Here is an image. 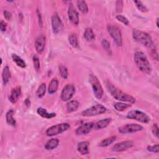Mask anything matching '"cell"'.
<instances>
[{"label":"cell","instance_id":"1","mask_svg":"<svg viewBox=\"0 0 159 159\" xmlns=\"http://www.w3.org/2000/svg\"><path fill=\"white\" fill-rule=\"evenodd\" d=\"M106 87L111 96L116 100L129 104H134L135 102V99L134 97L123 92L109 82L106 83Z\"/></svg>","mask_w":159,"mask_h":159},{"label":"cell","instance_id":"2","mask_svg":"<svg viewBox=\"0 0 159 159\" xmlns=\"http://www.w3.org/2000/svg\"><path fill=\"white\" fill-rule=\"evenodd\" d=\"M134 61L137 68L144 73L150 74L152 71L150 63L145 55L141 51H137L134 54Z\"/></svg>","mask_w":159,"mask_h":159},{"label":"cell","instance_id":"3","mask_svg":"<svg viewBox=\"0 0 159 159\" xmlns=\"http://www.w3.org/2000/svg\"><path fill=\"white\" fill-rule=\"evenodd\" d=\"M132 37L135 41L148 48H151V50L156 48L152 37L147 32L141 30L134 29L132 30Z\"/></svg>","mask_w":159,"mask_h":159},{"label":"cell","instance_id":"4","mask_svg":"<svg viewBox=\"0 0 159 159\" xmlns=\"http://www.w3.org/2000/svg\"><path fill=\"white\" fill-rule=\"evenodd\" d=\"M89 81L95 97L97 99H101L103 96L104 91L98 78L94 74H90L89 76Z\"/></svg>","mask_w":159,"mask_h":159},{"label":"cell","instance_id":"5","mask_svg":"<svg viewBox=\"0 0 159 159\" xmlns=\"http://www.w3.org/2000/svg\"><path fill=\"white\" fill-rule=\"evenodd\" d=\"M70 124L66 122L58 124L48 127L47 129L45 134L48 137L57 135L64 132L65 131H66L70 129Z\"/></svg>","mask_w":159,"mask_h":159},{"label":"cell","instance_id":"6","mask_svg":"<svg viewBox=\"0 0 159 159\" xmlns=\"http://www.w3.org/2000/svg\"><path fill=\"white\" fill-rule=\"evenodd\" d=\"M106 111V107L100 104L94 105L84 111L81 113V116L84 117H91L102 114Z\"/></svg>","mask_w":159,"mask_h":159},{"label":"cell","instance_id":"7","mask_svg":"<svg viewBox=\"0 0 159 159\" xmlns=\"http://www.w3.org/2000/svg\"><path fill=\"white\" fill-rule=\"evenodd\" d=\"M127 117L145 124L149 122L150 120V117L146 113L137 109L130 111L127 114Z\"/></svg>","mask_w":159,"mask_h":159},{"label":"cell","instance_id":"8","mask_svg":"<svg viewBox=\"0 0 159 159\" xmlns=\"http://www.w3.org/2000/svg\"><path fill=\"white\" fill-rule=\"evenodd\" d=\"M107 30L111 37L114 40L115 43L117 46H122V37L120 29L116 25L109 24L107 26Z\"/></svg>","mask_w":159,"mask_h":159},{"label":"cell","instance_id":"9","mask_svg":"<svg viewBox=\"0 0 159 159\" xmlns=\"http://www.w3.org/2000/svg\"><path fill=\"white\" fill-rule=\"evenodd\" d=\"M143 127L137 124H127L119 128V132L122 134L135 133L142 130Z\"/></svg>","mask_w":159,"mask_h":159},{"label":"cell","instance_id":"10","mask_svg":"<svg viewBox=\"0 0 159 159\" xmlns=\"http://www.w3.org/2000/svg\"><path fill=\"white\" fill-rule=\"evenodd\" d=\"M75 93V87L71 84H68L65 86L61 93V99L63 101H70Z\"/></svg>","mask_w":159,"mask_h":159},{"label":"cell","instance_id":"11","mask_svg":"<svg viewBox=\"0 0 159 159\" xmlns=\"http://www.w3.org/2000/svg\"><path fill=\"white\" fill-rule=\"evenodd\" d=\"M51 24L53 32L54 34H58L63 29V23L57 12H55L51 18Z\"/></svg>","mask_w":159,"mask_h":159},{"label":"cell","instance_id":"12","mask_svg":"<svg viewBox=\"0 0 159 159\" xmlns=\"http://www.w3.org/2000/svg\"><path fill=\"white\" fill-rule=\"evenodd\" d=\"M68 16L73 24L77 25L79 24V14L71 2L70 3L68 6Z\"/></svg>","mask_w":159,"mask_h":159},{"label":"cell","instance_id":"13","mask_svg":"<svg viewBox=\"0 0 159 159\" xmlns=\"http://www.w3.org/2000/svg\"><path fill=\"white\" fill-rule=\"evenodd\" d=\"M134 146V143L130 140L122 141L116 143L112 147V151L115 152H120L132 148Z\"/></svg>","mask_w":159,"mask_h":159},{"label":"cell","instance_id":"14","mask_svg":"<svg viewBox=\"0 0 159 159\" xmlns=\"http://www.w3.org/2000/svg\"><path fill=\"white\" fill-rule=\"evenodd\" d=\"M94 123L92 122H86L80 125L76 130V134L78 135H86L94 128Z\"/></svg>","mask_w":159,"mask_h":159},{"label":"cell","instance_id":"15","mask_svg":"<svg viewBox=\"0 0 159 159\" xmlns=\"http://www.w3.org/2000/svg\"><path fill=\"white\" fill-rule=\"evenodd\" d=\"M46 42V37L43 34L39 35L35 42V47L39 53H42L44 50Z\"/></svg>","mask_w":159,"mask_h":159},{"label":"cell","instance_id":"16","mask_svg":"<svg viewBox=\"0 0 159 159\" xmlns=\"http://www.w3.org/2000/svg\"><path fill=\"white\" fill-rule=\"evenodd\" d=\"M21 94V88L20 86L16 87L11 90V94L9 96V100L12 103H16Z\"/></svg>","mask_w":159,"mask_h":159},{"label":"cell","instance_id":"17","mask_svg":"<svg viewBox=\"0 0 159 159\" xmlns=\"http://www.w3.org/2000/svg\"><path fill=\"white\" fill-rule=\"evenodd\" d=\"M89 143L87 141L80 142L78 143L77 150L81 155H87L89 153Z\"/></svg>","mask_w":159,"mask_h":159},{"label":"cell","instance_id":"18","mask_svg":"<svg viewBox=\"0 0 159 159\" xmlns=\"http://www.w3.org/2000/svg\"><path fill=\"white\" fill-rule=\"evenodd\" d=\"M111 118H105V119H101L94 124V128L96 130L106 128L107 126L109 125V124L111 123Z\"/></svg>","mask_w":159,"mask_h":159},{"label":"cell","instance_id":"19","mask_svg":"<svg viewBox=\"0 0 159 159\" xmlns=\"http://www.w3.org/2000/svg\"><path fill=\"white\" fill-rule=\"evenodd\" d=\"M37 112L39 116H40L41 117L45 118V119H51V118H53L56 116L55 113H54V112L49 113L47 111V110L45 108L42 107L37 108Z\"/></svg>","mask_w":159,"mask_h":159},{"label":"cell","instance_id":"20","mask_svg":"<svg viewBox=\"0 0 159 159\" xmlns=\"http://www.w3.org/2000/svg\"><path fill=\"white\" fill-rule=\"evenodd\" d=\"M59 144V140L58 139H51L47 142L45 145V148L47 150H52L56 148Z\"/></svg>","mask_w":159,"mask_h":159},{"label":"cell","instance_id":"21","mask_svg":"<svg viewBox=\"0 0 159 159\" xmlns=\"http://www.w3.org/2000/svg\"><path fill=\"white\" fill-rule=\"evenodd\" d=\"M58 88V81L57 78H53L49 83L48 88V92L49 94H52L57 92Z\"/></svg>","mask_w":159,"mask_h":159},{"label":"cell","instance_id":"22","mask_svg":"<svg viewBox=\"0 0 159 159\" xmlns=\"http://www.w3.org/2000/svg\"><path fill=\"white\" fill-rule=\"evenodd\" d=\"M14 114V111L12 109L9 110L6 114V122L9 125L12 126H15L16 124V121L13 117Z\"/></svg>","mask_w":159,"mask_h":159},{"label":"cell","instance_id":"23","mask_svg":"<svg viewBox=\"0 0 159 159\" xmlns=\"http://www.w3.org/2000/svg\"><path fill=\"white\" fill-rule=\"evenodd\" d=\"M11 72H10V70L8 66H6L2 70V82L4 83V84H6L10 78H11Z\"/></svg>","mask_w":159,"mask_h":159},{"label":"cell","instance_id":"24","mask_svg":"<svg viewBox=\"0 0 159 159\" xmlns=\"http://www.w3.org/2000/svg\"><path fill=\"white\" fill-rule=\"evenodd\" d=\"M12 60L14 61V62L18 66L22 68H24L26 67L25 62L24 61V60L21 57L18 56L17 54H16V53L12 54Z\"/></svg>","mask_w":159,"mask_h":159},{"label":"cell","instance_id":"25","mask_svg":"<svg viewBox=\"0 0 159 159\" xmlns=\"http://www.w3.org/2000/svg\"><path fill=\"white\" fill-rule=\"evenodd\" d=\"M79 106V102L76 100L70 101L66 104V109L68 112H72L77 110Z\"/></svg>","mask_w":159,"mask_h":159},{"label":"cell","instance_id":"26","mask_svg":"<svg viewBox=\"0 0 159 159\" xmlns=\"http://www.w3.org/2000/svg\"><path fill=\"white\" fill-rule=\"evenodd\" d=\"M116 135H113L111 136L110 137H107L106 138L104 139H103L99 143V147H106L109 145H110L111 144H112L116 140Z\"/></svg>","mask_w":159,"mask_h":159},{"label":"cell","instance_id":"27","mask_svg":"<svg viewBox=\"0 0 159 159\" xmlns=\"http://www.w3.org/2000/svg\"><path fill=\"white\" fill-rule=\"evenodd\" d=\"M77 6L79 9V10L83 13V14H87L88 12V4L86 1L79 0L76 2Z\"/></svg>","mask_w":159,"mask_h":159},{"label":"cell","instance_id":"28","mask_svg":"<svg viewBox=\"0 0 159 159\" xmlns=\"http://www.w3.org/2000/svg\"><path fill=\"white\" fill-rule=\"evenodd\" d=\"M84 37L88 42L93 41L95 39L94 34L91 28L86 29L84 32Z\"/></svg>","mask_w":159,"mask_h":159},{"label":"cell","instance_id":"29","mask_svg":"<svg viewBox=\"0 0 159 159\" xmlns=\"http://www.w3.org/2000/svg\"><path fill=\"white\" fill-rule=\"evenodd\" d=\"M115 109L117 111H124L127 108L131 107V104L128 103H124L123 102H118L114 104Z\"/></svg>","mask_w":159,"mask_h":159},{"label":"cell","instance_id":"30","mask_svg":"<svg viewBox=\"0 0 159 159\" xmlns=\"http://www.w3.org/2000/svg\"><path fill=\"white\" fill-rule=\"evenodd\" d=\"M68 42L71 46L74 48H77L78 47V41L76 35L75 34H71L68 37Z\"/></svg>","mask_w":159,"mask_h":159},{"label":"cell","instance_id":"31","mask_svg":"<svg viewBox=\"0 0 159 159\" xmlns=\"http://www.w3.org/2000/svg\"><path fill=\"white\" fill-rule=\"evenodd\" d=\"M45 92H46L45 83H42L41 84H40V86H39V88L36 91V96L39 98H41L45 95Z\"/></svg>","mask_w":159,"mask_h":159},{"label":"cell","instance_id":"32","mask_svg":"<svg viewBox=\"0 0 159 159\" xmlns=\"http://www.w3.org/2000/svg\"><path fill=\"white\" fill-rule=\"evenodd\" d=\"M101 44L104 50L107 53L108 55H111L112 54V50L109 42L106 39H103L101 42Z\"/></svg>","mask_w":159,"mask_h":159},{"label":"cell","instance_id":"33","mask_svg":"<svg viewBox=\"0 0 159 159\" xmlns=\"http://www.w3.org/2000/svg\"><path fill=\"white\" fill-rule=\"evenodd\" d=\"M58 70H59L60 75L61 76V78L65 79V80L67 79L68 76L67 68L65 66L63 65H60L58 66Z\"/></svg>","mask_w":159,"mask_h":159},{"label":"cell","instance_id":"34","mask_svg":"<svg viewBox=\"0 0 159 159\" xmlns=\"http://www.w3.org/2000/svg\"><path fill=\"white\" fill-rule=\"evenodd\" d=\"M134 3L135 4V6L138 9V10L140 12L145 13L148 11V8L140 1H134Z\"/></svg>","mask_w":159,"mask_h":159},{"label":"cell","instance_id":"35","mask_svg":"<svg viewBox=\"0 0 159 159\" xmlns=\"http://www.w3.org/2000/svg\"><path fill=\"white\" fill-rule=\"evenodd\" d=\"M33 60V64H34V67L36 71H39L40 68V61L39 58H38L37 56L34 55L32 58Z\"/></svg>","mask_w":159,"mask_h":159},{"label":"cell","instance_id":"36","mask_svg":"<svg viewBox=\"0 0 159 159\" xmlns=\"http://www.w3.org/2000/svg\"><path fill=\"white\" fill-rule=\"evenodd\" d=\"M116 19H117L118 21L122 22V24H124L125 25H128L129 24V20H128L125 16H122V15H120V14L117 15V16H116Z\"/></svg>","mask_w":159,"mask_h":159},{"label":"cell","instance_id":"37","mask_svg":"<svg viewBox=\"0 0 159 159\" xmlns=\"http://www.w3.org/2000/svg\"><path fill=\"white\" fill-rule=\"evenodd\" d=\"M147 149L148 151H149L150 152L157 153H158L159 152L158 144H155L154 145H149V146L147 147Z\"/></svg>","mask_w":159,"mask_h":159},{"label":"cell","instance_id":"38","mask_svg":"<svg viewBox=\"0 0 159 159\" xmlns=\"http://www.w3.org/2000/svg\"><path fill=\"white\" fill-rule=\"evenodd\" d=\"M152 132L153 135L157 138H158V125L155 123L152 126Z\"/></svg>","mask_w":159,"mask_h":159},{"label":"cell","instance_id":"39","mask_svg":"<svg viewBox=\"0 0 159 159\" xmlns=\"http://www.w3.org/2000/svg\"><path fill=\"white\" fill-rule=\"evenodd\" d=\"M116 9L117 12H122L123 9V1H116Z\"/></svg>","mask_w":159,"mask_h":159},{"label":"cell","instance_id":"40","mask_svg":"<svg viewBox=\"0 0 159 159\" xmlns=\"http://www.w3.org/2000/svg\"><path fill=\"white\" fill-rule=\"evenodd\" d=\"M36 14H37V17H38V21H39V27H40V28H42V27H43V20H42V17L41 13H40V11L39 10V9H38V8L37 9Z\"/></svg>","mask_w":159,"mask_h":159},{"label":"cell","instance_id":"41","mask_svg":"<svg viewBox=\"0 0 159 159\" xmlns=\"http://www.w3.org/2000/svg\"><path fill=\"white\" fill-rule=\"evenodd\" d=\"M3 14H4V18L6 20H9L11 19V18H12V14L9 11H8L7 10H4V12H3Z\"/></svg>","mask_w":159,"mask_h":159},{"label":"cell","instance_id":"42","mask_svg":"<svg viewBox=\"0 0 159 159\" xmlns=\"http://www.w3.org/2000/svg\"><path fill=\"white\" fill-rule=\"evenodd\" d=\"M7 27V24L2 20L0 22V29L2 32H5Z\"/></svg>","mask_w":159,"mask_h":159},{"label":"cell","instance_id":"43","mask_svg":"<svg viewBox=\"0 0 159 159\" xmlns=\"http://www.w3.org/2000/svg\"><path fill=\"white\" fill-rule=\"evenodd\" d=\"M152 55L154 59H155L156 60H158V55L156 51V48L152 49Z\"/></svg>","mask_w":159,"mask_h":159},{"label":"cell","instance_id":"44","mask_svg":"<svg viewBox=\"0 0 159 159\" xmlns=\"http://www.w3.org/2000/svg\"><path fill=\"white\" fill-rule=\"evenodd\" d=\"M24 103H25V106H26L27 107L30 106V99H29V98H27L25 99Z\"/></svg>","mask_w":159,"mask_h":159},{"label":"cell","instance_id":"45","mask_svg":"<svg viewBox=\"0 0 159 159\" xmlns=\"http://www.w3.org/2000/svg\"><path fill=\"white\" fill-rule=\"evenodd\" d=\"M156 25H157V27L158 28L159 27V25H158V18H157L156 19Z\"/></svg>","mask_w":159,"mask_h":159}]
</instances>
